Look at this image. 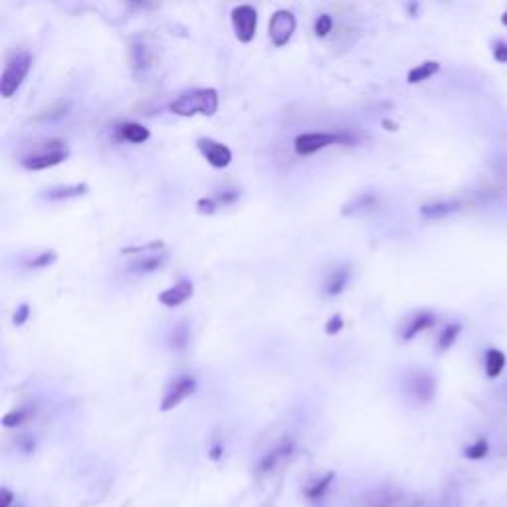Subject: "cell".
I'll return each mask as SVG.
<instances>
[{
	"instance_id": "cell-1",
	"label": "cell",
	"mask_w": 507,
	"mask_h": 507,
	"mask_svg": "<svg viewBox=\"0 0 507 507\" xmlns=\"http://www.w3.org/2000/svg\"><path fill=\"white\" fill-rule=\"evenodd\" d=\"M169 110L180 117H194V115H214L218 111V91L212 88L192 90L169 105Z\"/></svg>"
},
{
	"instance_id": "cell-2",
	"label": "cell",
	"mask_w": 507,
	"mask_h": 507,
	"mask_svg": "<svg viewBox=\"0 0 507 507\" xmlns=\"http://www.w3.org/2000/svg\"><path fill=\"white\" fill-rule=\"evenodd\" d=\"M32 70V56L28 52H14L4 64L2 78H0V93L2 98H12L26 80V76Z\"/></svg>"
},
{
	"instance_id": "cell-3",
	"label": "cell",
	"mask_w": 507,
	"mask_h": 507,
	"mask_svg": "<svg viewBox=\"0 0 507 507\" xmlns=\"http://www.w3.org/2000/svg\"><path fill=\"white\" fill-rule=\"evenodd\" d=\"M355 137L349 133H303V135L296 137L293 149L298 155L305 157V155H313L331 145H351Z\"/></svg>"
},
{
	"instance_id": "cell-4",
	"label": "cell",
	"mask_w": 507,
	"mask_h": 507,
	"mask_svg": "<svg viewBox=\"0 0 507 507\" xmlns=\"http://www.w3.org/2000/svg\"><path fill=\"white\" fill-rule=\"evenodd\" d=\"M68 155H70V149L64 141H48L46 147H42L32 155H26L22 159V167L28 170L50 169V167L64 163L68 159Z\"/></svg>"
},
{
	"instance_id": "cell-5",
	"label": "cell",
	"mask_w": 507,
	"mask_h": 507,
	"mask_svg": "<svg viewBox=\"0 0 507 507\" xmlns=\"http://www.w3.org/2000/svg\"><path fill=\"white\" fill-rule=\"evenodd\" d=\"M230 21L234 26V34L242 44H250L258 30V11L250 4H240L232 8Z\"/></svg>"
},
{
	"instance_id": "cell-6",
	"label": "cell",
	"mask_w": 507,
	"mask_h": 507,
	"mask_svg": "<svg viewBox=\"0 0 507 507\" xmlns=\"http://www.w3.org/2000/svg\"><path fill=\"white\" fill-rule=\"evenodd\" d=\"M197 390V378L192 375H180L173 383H170L167 390H165V397L161 400V410L163 412H169L173 408H177L180 402H185L187 398Z\"/></svg>"
},
{
	"instance_id": "cell-7",
	"label": "cell",
	"mask_w": 507,
	"mask_h": 507,
	"mask_svg": "<svg viewBox=\"0 0 507 507\" xmlns=\"http://www.w3.org/2000/svg\"><path fill=\"white\" fill-rule=\"evenodd\" d=\"M296 26H298V22H296V16H293V12L291 11H276L274 12V16L269 18V40L274 46H286L289 40H291V36H293V32H296Z\"/></svg>"
},
{
	"instance_id": "cell-8",
	"label": "cell",
	"mask_w": 507,
	"mask_h": 507,
	"mask_svg": "<svg viewBox=\"0 0 507 507\" xmlns=\"http://www.w3.org/2000/svg\"><path fill=\"white\" fill-rule=\"evenodd\" d=\"M197 147L202 153V157L209 161V165H212L214 169H226L232 163V151L226 145L218 143V141L200 137L197 141Z\"/></svg>"
},
{
	"instance_id": "cell-9",
	"label": "cell",
	"mask_w": 507,
	"mask_h": 507,
	"mask_svg": "<svg viewBox=\"0 0 507 507\" xmlns=\"http://www.w3.org/2000/svg\"><path fill=\"white\" fill-rule=\"evenodd\" d=\"M408 392L420 402H430L436 392V380L428 373H412V377L408 378Z\"/></svg>"
},
{
	"instance_id": "cell-10",
	"label": "cell",
	"mask_w": 507,
	"mask_h": 507,
	"mask_svg": "<svg viewBox=\"0 0 507 507\" xmlns=\"http://www.w3.org/2000/svg\"><path fill=\"white\" fill-rule=\"evenodd\" d=\"M194 293V286L190 279H180L179 284L170 286L169 289H165L163 293H159V301L165 308H179L185 301H189Z\"/></svg>"
},
{
	"instance_id": "cell-11",
	"label": "cell",
	"mask_w": 507,
	"mask_h": 507,
	"mask_svg": "<svg viewBox=\"0 0 507 507\" xmlns=\"http://www.w3.org/2000/svg\"><path fill=\"white\" fill-rule=\"evenodd\" d=\"M117 137L121 141H127V143H133V145H141V143H147L151 137V131L141 125V123H135V121H127V123H121L117 127Z\"/></svg>"
},
{
	"instance_id": "cell-12",
	"label": "cell",
	"mask_w": 507,
	"mask_h": 507,
	"mask_svg": "<svg viewBox=\"0 0 507 507\" xmlns=\"http://www.w3.org/2000/svg\"><path fill=\"white\" fill-rule=\"evenodd\" d=\"M456 210H460V202L458 200H436V202H428L424 206H420V214L424 218L438 220L446 218L450 214H454Z\"/></svg>"
},
{
	"instance_id": "cell-13",
	"label": "cell",
	"mask_w": 507,
	"mask_h": 507,
	"mask_svg": "<svg viewBox=\"0 0 507 507\" xmlns=\"http://www.w3.org/2000/svg\"><path fill=\"white\" fill-rule=\"evenodd\" d=\"M436 323V315L434 313H430V311H420L416 315H412L410 321H408V325L404 327L402 331V339L404 341H410V339H414L418 333H422V331H426L430 329L432 325Z\"/></svg>"
},
{
	"instance_id": "cell-14",
	"label": "cell",
	"mask_w": 507,
	"mask_h": 507,
	"mask_svg": "<svg viewBox=\"0 0 507 507\" xmlns=\"http://www.w3.org/2000/svg\"><path fill=\"white\" fill-rule=\"evenodd\" d=\"M165 262H167V254L151 252V254H145L143 258L135 260L129 266V272H133V274H153V272L163 268Z\"/></svg>"
},
{
	"instance_id": "cell-15",
	"label": "cell",
	"mask_w": 507,
	"mask_h": 507,
	"mask_svg": "<svg viewBox=\"0 0 507 507\" xmlns=\"http://www.w3.org/2000/svg\"><path fill=\"white\" fill-rule=\"evenodd\" d=\"M349 276H351L349 266H341V268L333 269L327 276V279H325V284H323L325 293H327V296H339V293H343L349 284Z\"/></svg>"
},
{
	"instance_id": "cell-16",
	"label": "cell",
	"mask_w": 507,
	"mask_h": 507,
	"mask_svg": "<svg viewBox=\"0 0 507 507\" xmlns=\"http://www.w3.org/2000/svg\"><path fill=\"white\" fill-rule=\"evenodd\" d=\"M88 194V185H66V187H56V189H50L44 197L48 200H68V199H78V197H83Z\"/></svg>"
},
{
	"instance_id": "cell-17",
	"label": "cell",
	"mask_w": 507,
	"mask_h": 507,
	"mask_svg": "<svg viewBox=\"0 0 507 507\" xmlns=\"http://www.w3.org/2000/svg\"><path fill=\"white\" fill-rule=\"evenodd\" d=\"M486 375L489 378H497L506 368V355L499 349H489L486 353Z\"/></svg>"
},
{
	"instance_id": "cell-18",
	"label": "cell",
	"mask_w": 507,
	"mask_h": 507,
	"mask_svg": "<svg viewBox=\"0 0 507 507\" xmlns=\"http://www.w3.org/2000/svg\"><path fill=\"white\" fill-rule=\"evenodd\" d=\"M438 70H440V64L438 62H422L420 66H416V68H412V70L408 71V76H407V81L408 83H420V81H426L430 80L434 74H438Z\"/></svg>"
},
{
	"instance_id": "cell-19",
	"label": "cell",
	"mask_w": 507,
	"mask_h": 507,
	"mask_svg": "<svg viewBox=\"0 0 507 507\" xmlns=\"http://www.w3.org/2000/svg\"><path fill=\"white\" fill-rule=\"evenodd\" d=\"M289 454H291V444H289V442H286V444H281V446H278L276 450H272L269 454H266V456L262 458L258 470L260 472H269L272 467L278 464L279 460L288 458Z\"/></svg>"
},
{
	"instance_id": "cell-20",
	"label": "cell",
	"mask_w": 507,
	"mask_h": 507,
	"mask_svg": "<svg viewBox=\"0 0 507 507\" xmlns=\"http://www.w3.org/2000/svg\"><path fill=\"white\" fill-rule=\"evenodd\" d=\"M149 48L143 44V42H135L133 48H131V64H133V70H147L149 68Z\"/></svg>"
},
{
	"instance_id": "cell-21",
	"label": "cell",
	"mask_w": 507,
	"mask_h": 507,
	"mask_svg": "<svg viewBox=\"0 0 507 507\" xmlns=\"http://www.w3.org/2000/svg\"><path fill=\"white\" fill-rule=\"evenodd\" d=\"M189 339H190V329L187 323H179L177 327L173 329V333H170V347L173 351H185L187 345H189Z\"/></svg>"
},
{
	"instance_id": "cell-22",
	"label": "cell",
	"mask_w": 507,
	"mask_h": 507,
	"mask_svg": "<svg viewBox=\"0 0 507 507\" xmlns=\"http://www.w3.org/2000/svg\"><path fill=\"white\" fill-rule=\"evenodd\" d=\"M398 496L392 491H375L367 497V507H397Z\"/></svg>"
},
{
	"instance_id": "cell-23",
	"label": "cell",
	"mask_w": 507,
	"mask_h": 507,
	"mask_svg": "<svg viewBox=\"0 0 507 507\" xmlns=\"http://www.w3.org/2000/svg\"><path fill=\"white\" fill-rule=\"evenodd\" d=\"M377 204V199L373 194H361L355 200H351L347 206L343 209V214H357V212H365V210L373 209Z\"/></svg>"
},
{
	"instance_id": "cell-24",
	"label": "cell",
	"mask_w": 507,
	"mask_h": 507,
	"mask_svg": "<svg viewBox=\"0 0 507 507\" xmlns=\"http://www.w3.org/2000/svg\"><path fill=\"white\" fill-rule=\"evenodd\" d=\"M460 331H462V327H460L458 323L448 325V327L438 335V349H440V351H446V349L452 347V345L456 343V339L460 337Z\"/></svg>"
},
{
	"instance_id": "cell-25",
	"label": "cell",
	"mask_w": 507,
	"mask_h": 507,
	"mask_svg": "<svg viewBox=\"0 0 507 507\" xmlns=\"http://www.w3.org/2000/svg\"><path fill=\"white\" fill-rule=\"evenodd\" d=\"M487 452H489L487 440L479 438V440H476L472 446H467L466 450H464V456H466L467 460H484V458L487 456Z\"/></svg>"
},
{
	"instance_id": "cell-26",
	"label": "cell",
	"mask_w": 507,
	"mask_h": 507,
	"mask_svg": "<svg viewBox=\"0 0 507 507\" xmlns=\"http://www.w3.org/2000/svg\"><path fill=\"white\" fill-rule=\"evenodd\" d=\"M56 260H58L56 252H54V250H48V252H42V254H38V256H34L30 262H26V268H30V269L48 268V266H52Z\"/></svg>"
},
{
	"instance_id": "cell-27",
	"label": "cell",
	"mask_w": 507,
	"mask_h": 507,
	"mask_svg": "<svg viewBox=\"0 0 507 507\" xmlns=\"http://www.w3.org/2000/svg\"><path fill=\"white\" fill-rule=\"evenodd\" d=\"M333 474H327V476L323 477V479H319L317 484L313 487H309L308 491H305V496L309 497V499H319V497L323 496L325 491L329 489V486H331V482H333Z\"/></svg>"
},
{
	"instance_id": "cell-28",
	"label": "cell",
	"mask_w": 507,
	"mask_h": 507,
	"mask_svg": "<svg viewBox=\"0 0 507 507\" xmlns=\"http://www.w3.org/2000/svg\"><path fill=\"white\" fill-rule=\"evenodd\" d=\"M26 418H28V410H26V408H18V410H12V412H8V414H4V418H2V424H4L6 428L21 426Z\"/></svg>"
},
{
	"instance_id": "cell-29",
	"label": "cell",
	"mask_w": 507,
	"mask_h": 507,
	"mask_svg": "<svg viewBox=\"0 0 507 507\" xmlns=\"http://www.w3.org/2000/svg\"><path fill=\"white\" fill-rule=\"evenodd\" d=\"M313 30H315V36H317V38H325V36H329V32L333 30V18H331L329 14H321V16H317Z\"/></svg>"
},
{
	"instance_id": "cell-30",
	"label": "cell",
	"mask_w": 507,
	"mask_h": 507,
	"mask_svg": "<svg viewBox=\"0 0 507 507\" xmlns=\"http://www.w3.org/2000/svg\"><path fill=\"white\" fill-rule=\"evenodd\" d=\"M28 317H30V305H28V303H21V305H18V309L14 311V319H12V323L21 327V325H24V323L28 321Z\"/></svg>"
},
{
	"instance_id": "cell-31",
	"label": "cell",
	"mask_w": 507,
	"mask_h": 507,
	"mask_svg": "<svg viewBox=\"0 0 507 507\" xmlns=\"http://www.w3.org/2000/svg\"><path fill=\"white\" fill-rule=\"evenodd\" d=\"M341 329H343V317H341V315H333V317L325 323V333H327V335H337Z\"/></svg>"
},
{
	"instance_id": "cell-32",
	"label": "cell",
	"mask_w": 507,
	"mask_h": 507,
	"mask_svg": "<svg viewBox=\"0 0 507 507\" xmlns=\"http://www.w3.org/2000/svg\"><path fill=\"white\" fill-rule=\"evenodd\" d=\"M494 58L499 64H507V42H496L494 44Z\"/></svg>"
},
{
	"instance_id": "cell-33",
	"label": "cell",
	"mask_w": 507,
	"mask_h": 507,
	"mask_svg": "<svg viewBox=\"0 0 507 507\" xmlns=\"http://www.w3.org/2000/svg\"><path fill=\"white\" fill-rule=\"evenodd\" d=\"M12 501H14V494H12L11 489L2 487L0 489V507H11Z\"/></svg>"
},
{
	"instance_id": "cell-34",
	"label": "cell",
	"mask_w": 507,
	"mask_h": 507,
	"mask_svg": "<svg viewBox=\"0 0 507 507\" xmlns=\"http://www.w3.org/2000/svg\"><path fill=\"white\" fill-rule=\"evenodd\" d=\"M220 454H222V448L214 446L212 448V452H210V458H212V460H218Z\"/></svg>"
},
{
	"instance_id": "cell-35",
	"label": "cell",
	"mask_w": 507,
	"mask_h": 507,
	"mask_svg": "<svg viewBox=\"0 0 507 507\" xmlns=\"http://www.w3.org/2000/svg\"><path fill=\"white\" fill-rule=\"evenodd\" d=\"M501 24H503V26H507V11L503 12V16H501Z\"/></svg>"
}]
</instances>
